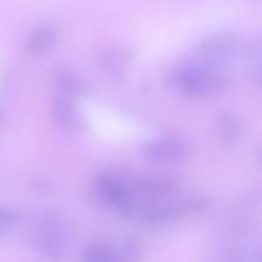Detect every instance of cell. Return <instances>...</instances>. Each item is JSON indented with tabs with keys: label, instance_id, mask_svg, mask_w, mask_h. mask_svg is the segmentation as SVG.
Instances as JSON below:
<instances>
[{
	"label": "cell",
	"instance_id": "obj_1",
	"mask_svg": "<svg viewBox=\"0 0 262 262\" xmlns=\"http://www.w3.org/2000/svg\"><path fill=\"white\" fill-rule=\"evenodd\" d=\"M30 239L40 255L60 262L69 247V230L66 222L55 212H37L31 220Z\"/></svg>",
	"mask_w": 262,
	"mask_h": 262
},
{
	"label": "cell",
	"instance_id": "obj_2",
	"mask_svg": "<svg viewBox=\"0 0 262 262\" xmlns=\"http://www.w3.org/2000/svg\"><path fill=\"white\" fill-rule=\"evenodd\" d=\"M170 82L182 94L191 97H205L224 89L227 77L222 72L207 68L197 60H191L174 69Z\"/></svg>",
	"mask_w": 262,
	"mask_h": 262
},
{
	"label": "cell",
	"instance_id": "obj_3",
	"mask_svg": "<svg viewBox=\"0 0 262 262\" xmlns=\"http://www.w3.org/2000/svg\"><path fill=\"white\" fill-rule=\"evenodd\" d=\"M239 37L234 32H219L205 38L194 60L207 68L224 73L239 53Z\"/></svg>",
	"mask_w": 262,
	"mask_h": 262
},
{
	"label": "cell",
	"instance_id": "obj_4",
	"mask_svg": "<svg viewBox=\"0 0 262 262\" xmlns=\"http://www.w3.org/2000/svg\"><path fill=\"white\" fill-rule=\"evenodd\" d=\"M95 192L104 204L109 205L120 215L124 214L132 197L129 184L117 174H102L95 182Z\"/></svg>",
	"mask_w": 262,
	"mask_h": 262
},
{
	"label": "cell",
	"instance_id": "obj_5",
	"mask_svg": "<svg viewBox=\"0 0 262 262\" xmlns=\"http://www.w3.org/2000/svg\"><path fill=\"white\" fill-rule=\"evenodd\" d=\"M142 152L154 163L173 164L183 161L189 152L188 145L183 140L173 136L154 138L142 148Z\"/></svg>",
	"mask_w": 262,
	"mask_h": 262
},
{
	"label": "cell",
	"instance_id": "obj_6",
	"mask_svg": "<svg viewBox=\"0 0 262 262\" xmlns=\"http://www.w3.org/2000/svg\"><path fill=\"white\" fill-rule=\"evenodd\" d=\"M128 184L132 193L142 199H169V197H174V194L178 191L176 182L169 178L156 176L138 177L132 182H128Z\"/></svg>",
	"mask_w": 262,
	"mask_h": 262
},
{
	"label": "cell",
	"instance_id": "obj_7",
	"mask_svg": "<svg viewBox=\"0 0 262 262\" xmlns=\"http://www.w3.org/2000/svg\"><path fill=\"white\" fill-rule=\"evenodd\" d=\"M130 61H132V53L122 48L107 49L100 59L101 68L104 69L105 73L117 81L124 78Z\"/></svg>",
	"mask_w": 262,
	"mask_h": 262
},
{
	"label": "cell",
	"instance_id": "obj_8",
	"mask_svg": "<svg viewBox=\"0 0 262 262\" xmlns=\"http://www.w3.org/2000/svg\"><path fill=\"white\" fill-rule=\"evenodd\" d=\"M56 37H58V32L53 25L45 23V25L38 26L28 37L26 42V51L32 56L41 55L51 49V46L55 43Z\"/></svg>",
	"mask_w": 262,
	"mask_h": 262
},
{
	"label": "cell",
	"instance_id": "obj_9",
	"mask_svg": "<svg viewBox=\"0 0 262 262\" xmlns=\"http://www.w3.org/2000/svg\"><path fill=\"white\" fill-rule=\"evenodd\" d=\"M53 117L61 128L76 127L78 123V112L74 105V97L56 92L53 102Z\"/></svg>",
	"mask_w": 262,
	"mask_h": 262
},
{
	"label": "cell",
	"instance_id": "obj_10",
	"mask_svg": "<svg viewBox=\"0 0 262 262\" xmlns=\"http://www.w3.org/2000/svg\"><path fill=\"white\" fill-rule=\"evenodd\" d=\"M53 78L56 92H59V94H66L72 97H76L83 91L82 81L69 69L56 68Z\"/></svg>",
	"mask_w": 262,
	"mask_h": 262
},
{
	"label": "cell",
	"instance_id": "obj_11",
	"mask_svg": "<svg viewBox=\"0 0 262 262\" xmlns=\"http://www.w3.org/2000/svg\"><path fill=\"white\" fill-rule=\"evenodd\" d=\"M82 262H117V248L109 242L97 241L86 248Z\"/></svg>",
	"mask_w": 262,
	"mask_h": 262
},
{
	"label": "cell",
	"instance_id": "obj_12",
	"mask_svg": "<svg viewBox=\"0 0 262 262\" xmlns=\"http://www.w3.org/2000/svg\"><path fill=\"white\" fill-rule=\"evenodd\" d=\"M242 125L239 119L233 114H223L216 122V135L224 143H232L239 137Z\"/></svg>",
	"mask_w": 262,
	"mask_h": 262
},
{
	"label": "cell",
	"instance_id": "obj_13",
	"mask_svg": "<svg viewBox=\"0 0 262 262\" xmlns=\"http://www.w3.org/2000/svg\"><path fill=\"white\" fill-rule=\"evenodd\" d=\"M246 63H247V73L251 81L260 83L261 82V45L258 41L253 42L248 48L247 55H246Z\"/></svg>",
	"mask_w": 262,
	"mask_h": 262
},
{
	"label": "cell",
	"instance_id": "obj_14",
	"mask_svg": "<svg viewBox=\"0 0 262 262\" xmlns=\"http://www.w3.org/2000/svg\"><path fill=\"white\" fill-rule=\"evenodd\" d=\"M142 248L136 239L128 238L117 247V262H140Z\"/></svg>",
	"mask_w": 262,
	"mask_h": 262
},
{
	"label": "cell",
	"instance_id": "obj_15",
	"mask_svg": "<svg viewBox=\"0 0 262 262\" xmlns=\"http://www.w3.org/2000/svg\"><path fill=\"white\" fill-rule=\"evenodd\" d=\"M19 222V215L8 207L0 206V235L7 233L10 228Z\"/></svg>",
	"mask_w": 262,
	"mask_h": 262
},
{
	"label": "cell",
	"instance_id": "obj_16",
	"mask_svg": "<svg viewBox=\"0 0 262 262\" xmlns=\"http://www.w3.org/2000/svg\"><path fill=\"white\" fill-rule=\"evenodd\" d=\"M0 122H2V114H0Z\"/></svg>",
	"mask_w": 262,
	"mask_h": 262
}]
</instances>
